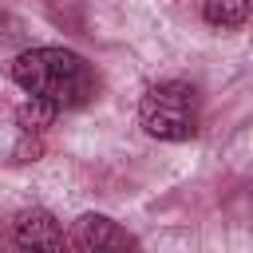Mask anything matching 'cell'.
<instances>
[{
  "label": "cell",
  "mask_w": 253,
  "mask_h": 253,
  "mask_svg": "<svg viewBox=\"0 0 253 253\" xmlns=\"http://www.w3.org/2000/svg\"><path fill=\"white\" fill-rule=\"evenodd\" d=\"M55 115H59V107H55L51 99L28 95V99L16 107V126H20V134H43V130L55 123Z\"/></svg>",
  "instance_id": "cell-5"
},
{
  "label": "cell",
  "mask_w": 253,
  "mask_h": 253,
  "mask_svg": "<svg viewBox=\"0 0 253 253\" xmlns=\"http://www.w3.org/2000/svg\"><path fill=\"white\" fill-rule=\"evenodd\" d=\"M4 28H8V16H4V12H0V36H4Z\"/></svg>",
  "instance_id": "cell-8"
},
{
  "label": "cell",
  "mask_w": 253,
  "mask_h": 253,
  "mask_svg": "<svg viewBox=\"0 0 253 253\" xmlns=\"http://www.w3.org/2000/svg\"><path fill=\"white\" fill-rule=\"evenodd\" d=\"M12 241L20 249H63L67 233H63V225L55 221L51 210H24L12 221Z\"/></svg>",
  "instance_id": "cell-4"
},
{
  "label": "cell",
  "mask_w": 253,
  "mask_h": 253,
  "mask_svg": "<svg viewBox=\"0 0 253 253\" xmlns=\"http://www.w3.org/2000/svg\"><path fill=\"white\" fill-rule=\"evenodd\" d=\"M138 123L150 138L162 142H190L198 134V91L186 79H166L146 87L138 103Z\"/></svg>",
  "instance_id": "cell-2"
},
{
  "label": "cell",
  "mask_w": 253,
  "mask_h": 253,
  "mask_svg": "<svg viewBox=\"0 0 253 253\" xmlns=\"http://www.w3.org/2000/svg\"><path fill=\"white\" fill-rule=\"evenodd\" d=\"M43 154V146H40V134H24L20 142H16V150H12V158L16 162H36Z\"/></svg>",
  "instance_id": "cell-7"
},
{
  "label": "cell",
  "mask_w": 253,
  "mask_h": 253,
  "mask_svg": "<svg viewBox=\"0 0 253 253\" xmlns=\"http://www.w3.org/2000/svg\"><path fill=\"white\" fill-rule=\"evenodd\" d=\"M253 16V0H206L202 20L210 28H241Z\"/></svg>",
  "instance_id": "cell-6"
},
{
  "label": "cell",
  "mask_w": 253,
  "mask_h": 253,
  "mask_svg": "<svg viewBox=\"0 0 253 253\" xmlns=\"http://www.w3.org/2000/svg\"><path fill=\"white\" fill-rule=\"evenodd\" d=\"M8 75L28 91V95H43L51 99L59 111L63 107H87L99 95V71L71 47L59 43H43V47H28L12 59Z\"/></svg>",
  "instance_id": "cell-1"
},
{
  "label": "cell",
  "mask_w": 253,
  "mask_h": 253,
  "mask_svg": "<svg viewBox=\"0 0 253 253\" xmlns=\"http://www.w3.org/2000/svg\"><path fill=\"white\" fill-rule=\"evenodd\" d=\"M67 245L83 249V253H99V249H134V233H126L115 217L107 213H79L71 221V233H67Z\"/></svg>",
  "instance_id": "cell-3"
}]
</instances>
